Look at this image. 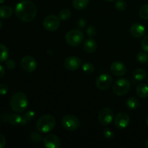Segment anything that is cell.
<instances>
[{
  "mask_svg": "<svg viewBox=\"0 0 148 148\" xmlns=\"http://www.w3.org/2000/svg\"><path fill=\"white\" fill-rule=\"evenodd\" d=\"M83 48L84 50L87 53H94L97 50L98 45H97V43L95 42V40L92 39V38H89L86 39L85 40V42H84Z\"/></svg>",
  "mask_w": 148,
  "mask_h": 148,
  "instance_id": "2e32d148",
  "label": "cell"
},
{
  "mask_svg": "<svg viewBox=\"0 0 148 148\" xmlns=\"http://www.w3.org/2000/svg\"><path fill=\"white\" fill-rule=\"evenodd\" d=\"M136 93L141 98H148V85L145 83L140 84L136 88Z\"/></svg>",
  "mask_w": 148,
  "mask_h": 148,
  "instance_id": "e0dca14e",
  "label": "cell"
},
{
  "mask_svg": "<svg viewBox=\"0 0 148 148\" xmlns=\"http://www.w3.org/2000/svg\"><path fill=\"white\" fill-rule=\"evenodd\" d=\"M126 105L130 109H137L140 106V101L134 97H130L126 101Z\"/></svg>",
  "mask_w": 148,
  "mask_h": 148,
  "instance_id": "7402d4cb",
  "label": "cell"
},
{
  "mask_svg": "<svg viewBox=\"0 0 148 148\" xmlns=\"http://www.w3.org/2000/svg\"><path fill=\"white\" fill-rule=\"evenodd\" d=\"M5 65L6 67L10 70L14 69L16 67V63L13 59H7L5 61Z\"/></svg>",
  "mask_w": 148,
  "mask_h": 148,
  "instance_id": "d6a6232c",
  "label": "cell"
},
{
  "mask_svg": "<svg viewBox=\"0 0 148 148\" xmlns=\"http://www.w3.org/2000/svg\"><path fill=\"white\" fill-rule=\"evenodd\" d=\"M6 145V139L1 134H0V148H4Z\"/></svg>",
  "mask_w": 148,
  "mask_h": 148,
  "instance_id": "8d00e7d4",
  "label": "cell"
},
{
  "mask_svg": "<svg viewBox=\"0 0 148 148\" xmlns=\"http://www.w3.org/2000/svg\"><path fill=\"white\" fill-rule=\"evenodd\" d=\"M104 137L108 140H112L114 137V132L112 130L109 128H105L103 132Z\"/></svg>",
  "mask_w": 148,
  "mask_h": 148,
  "instance_id": "1f68e13d",
  "label": "cell"
},
{
  "mask_svg": "<svg viewBox=\"0 0 148 148\" xmlns=\"http://www.w3.org/2000/svg\"><path fill=\"white\" fill-rule=\"evenodd\" d=\"M8 121L11 125L13 126H18L22 125L23 122V117L22 116L19 115L17 114H12L9 116Z\"/></svg>",
  "mask_w": 148,
  "mask_h": 148,
  "instance_id": "ffe728a7",
  "label": "cell"
},
{
  "mask_svg": "<svg viewBox=\"0 0 148 148\" xmlns=\"http://www.w3.org/2000/svg\"><path fill=\"white\" fill-rule=\"evenodd\" d=\"M145 146H146V147H147V148H148V139H147V142H146V144H145Z\"/></svg>",
  "mask_w": 148,
  "mask_h": 148,
  "instance_id": "ab89813d",
  "label": "cell"
},
{
  "mask_svg": "<svg viewBox=\"0 0 148 148\" xmlns=\"http://www.w3.org/2000/svg\"><path fill=\"white\" fill-rule=\"evenodd\" d=\"M114 120V124L116 127L119 130H123L128 127L130 124V119L128 114L126 113H119L115 116Z\"/></svg>",
  "mask_w": 148,
  "mask_h": 148,
  "instance_id": "8fae6325",
  "label": "cell"
},
{
  "mask_svg": "<svg viewBox=\"0 0 148 148\" xmlns=\"http://www.w3.org/2000/svg\"><path fill=\"white\" fill-rule=\"evenodd\" d=\"M9 51L5 45L0 43V62H4L8 59Z\"/></svg>",
  "mask_w": 148,
  "mask_h": 148,
  "instance_id": "603a6c76",
  "label": "cell"
},
{
  "mask_svg": "<svg viewBox=\"0 0 148 148\" xmlns=\"http://www.w3.org/2000/svg\"><path fill=\"white\" fill-rule=\"evenodd\" d=\"M147 127H148V116H147Z\"/></svg>",
  "mask_w": 148,
  "mask_h": 148,
  "instance_id": "7bdbcfd3",
  "label": "cell"
},
{
  "mask_svg": "<svg viewBox=\"0 0 148 148\" xmlns=\"http://www.w3.org/2000/svg\"><path fill=\"white\" fill-rule=\"evenodd\" d=\"M61 25V20L59 17L54 14H50L45 17L43 22L44 29L50 32L56 31L59 29Z\"/></svg>",
  "mask_w": 148,
  "mask_h": 148,
  "instance_id": "52a82bcc",
  "label": "cell"
},
{
  "mask_svg": "<svg viewBox=\"0 0 148 148\" xmlns=\"http://www.w3.org/2000/svg\"><path fill=\"white\" fill-rule=\"evenodd\" d=\"M85 39V36L80 30L73 29L66 33L65 36V40L69 46L77 47L82 44Z\"/></svg>",
  "mask_w": 148,
  "mask_h": 148,
  "instance_id": "277c9868",
  "label": "cell"
},
{
  "mask_svg": "<svg viewBox=\"0 0 148 148\" xmlns=\"http://www.w3.org/2000/svg\"><path fill=\"white\" fill-rule=\"evenodd\" d=\"M30 138L32 142L36 143H38L41 142L42 140H43L41 134L39 132H32L30 134Z\"/></svg>",
  "mask_w": 148,
  "mask_h": 148,
  "instance_id": "d4e9b609",
  "label": "cell"
},
{
  "mask_svg": "<svg viewBox=\"0 0 148 148\" xmlns=\"http://www.w3.org/2000/svg\"><path fill=\"white\" fill-rule=\"evenodd\" d=\"M71 17V12L69 9H64L60 11L59 14V17L62 20H66Z\"/></svg>",
  "mask_w": 148,
  "mask_h": 148,
  "instance_id": "4316f807",
  "label": "cell"
},
{
  "mask_svg": "<svg viewBox=\"0 0 148 148\" xmlns=\"http://www.w3.org/2000/svg\"><path fill=\"white\" fill-rule=\"evenodd\" d=\"M114 119V114L112 110L110 108L106 107L102 108L98 113V119L101 125L103 127L109 125Z\"/></svg>",
  "mask_w": 148,
  "mask_h": 148,
  "instance_id": "ba28073f",
  "label": "cell"
},
{
  "mask_svg": "<svg viewBox=\"0 0 148 148\" xmlns=\"http://www.w3.org/2000/svg\"><path fill=\"white\" fill-rule=\"evenodd\" d=\"M62 124L64 128L68 131H75L79 128L80 121L79 119L72 114L65 115L62 118Z\"/></svg>",
  "mask_w": 148,
  "mask_h": 148,
  "instance_id": "8992f818",
  "label": "cell"
},
{
  "mask_svg": "<svg viewBox=\"0 0 148 148\" xmlns=\"http://www.w3.org/2000/svg\"><path fill=\"white\" fill-rule=\"evenodd\" d=\"M90 0H72V6L77 10H83L88 7Z\"/></svg>",
  "mask_w": 148,
  "mask_h": 148,
  "instance_id": "d6986e66",
  "label": "cell"
},
{
  "mask_svg": "<svg viewBox=\"0 0 148 148\" xmlns=\"http://www.w3.org/2000/svg\"><path fill=\"white\" fill-rule=\"evenodd\" d=\"M127 7V2L124 0H117L115 3V7L118 11H124Z\"/></svg>",
  "mask_w": 148,
  "mask_h": 148,
  "instance_id": "f546056e",
  "label": "cell"
},
{
  "mask_svg": "<svg viewBox=\"0 0 148 148\" xmlns=\"http://www.w3.org/2000/svg\"><path fill=\"white\" fill-rule=\"evenodd\" d=\"M86 25H87V22H86V20H85V19L82 18V19H79V20H78L77 27H79V28L80 29L84 28V27L86 26Z\"/></svg>",
  "mask_w": 148,
  "mask_h": 148,
  "instance_id": "d590c367",
  "label": "cell"
},
{
  "mask_svg": "<svg viewBox=\"0 0 148 148\" xmlns=\"http://www.w3.org/2000/svg\"><path fill=\"white\" fill-rule=\"evenodd\" d=\"M113 83V78L109 74H101L97 77L95 85L101 90H108Z\"/></svg>",
  "mask_w": 148,
  "mask_h": 148,
  "instance_id": "9c48e42d",
  "label": "cell"
},
{
  "mask_svg": "<svg viewBox=\"0 0 148 148\" xmlns=\"http://www.w3.org/2000/svg\"><path fill=\"white\" fill-rule=\"evenodd\" d=\"M141 47L145 52L148 53V35L146 36L142 40Z\"/></svg>",
  "mask_w": 148,
  "mask_h": 148,
  "instance_id": "836d02e7",
  "label": "cell"
},
{
  "mask_svg": "<svg viewBox=\"0 0 148 148\" xmlns=\"http://www.w3.org/2000/svg\"><path fill=\"white\" fill-rule=\"evenodd\" d=\"M14 11L17 17L21 21L24 23H30L36 18L37 7L33 1L23 0L16 5Z\"/></svg>",
  "mask_w": 148,
  "mask_h": 148,
  "instance_id": "6da1fadb",
  "label": "cell"
},
{
  "mask_svg": "<svg viewBox=\"0 0 148 148\" xmlns=\"http://www.w3.org/2000/svg\"><path fill=\"white\" fill-rule=\"evenodd\" d=\"M4 2V0H0V4H2Z\"/></svg>",
  "mask_w": 148,
  "mask_h": 148,
  "instance_id": "60d3db41",
  "label": "cell"
},
{
  "mask_svg": "<svg viewBox=\"0 0 148 148\" xmlns=\"http://www.w3.org/2000/svg\"><path fill=\"white\" fill-rule=\"evenodd\" d=\"M64 66L69 71H75L79 69L81 66V60L79 58L75 56L66 57L64 61Z\"/></svg>",
  "mask_w": 148,
  "mask_h": 148,
  "instance_id": "30bf717a",
  "label": "cell"
},
{
  "mask_svg": "<svg viewBox=\"0 0 148 148\" xmlns=\"http://www.w3.org/2000/svg\"><path fill=\"white\" fill-rule=\"evenodd\" d=\"M82 70L86 74H92L95 70V67L92 64L90 63V62H85L82 65Z\"/></svg>",
  "mask_w": 148,
  "mask_h": 148,
  "instance_id": "484cf974",
  "label": "cell"
},
{
  "mask_svg": "<svg viewBox=\"0 0 148 148\" xmlns=\"http://www.w3.org/2000/svg\"><path fill=\"white\" fill-rule=\"evenodd\" d=\"M12 8L10 6L4 5L0 7V18L7 19L12 15Z\"/></svg>",
  "mask_w": 148,
  "mask_h": 148,
  "instance_id": "ac0fdd59",
  "label": "cell"
},
{
  "mask_svg": "<svg viewBox=\"0 0 148 148\" xmlns=\"http://www.w3.org/2000/svg\"><path fill=\"white\" fill-rule=\"evenodd\" d=\"M133 78L137 81L144 80L147 77V73L143 69H136L132 73Z\"/></svg>",
  "mask_w": 148,
  "mask_h": 148,
  "instance_id": "44dd1931",
  "label": "cell"
},
{
  "mask_svg": "<svg viewBox=\"0 0 148 148\" xmlns=\"http://www.w3.org/2000/svg\"><path fill=\"white\" fill-rule=\"evenodd\" d=\"M139 15L143 20H148V4H145L140 8Z\"/></svg>",
  "mask_w": 148,
  "mask_h": 148,
  "instance_id": "83f0119b",
  "label": "cell"
},
{
  "mask_svg": "<svg viewBox=\"0 0 148 148\" xmlns=\"http://www.w3.org/2000/svg\"><path fill=\"white\" fill-rule=\"evenodd\" d=\"M2 25H3V23H2V22H1V20H0V28H1V27H2Z\"/></svg>",
  "mask_w": 148,
  "mask_h": 148,
  "instance_id": "f35d334b",
  "label": "cell"
},
{
  "mask_svg": "<svg viewBox=\"0 0 148 148\" xmlns=\"http://www.w3.org/2000/svg\"><path fill=\"white\" fill-rule=\"evenodd\" d=\"M4 74H5V69H4V68L3 67L2 65L0 64V79L4 77Z\"/></svg>",
  "mask_w": 148,
  "mask_h": 148,
  "instance_id": "74e56055",
  "label": "cell"
},
{
  "mask_svg": "<svg viewBox=\"0 0 148 148\" xmlns=\"http://www.w3.org/2000/svg\"><path fill=\"white\" fill-rule=\"evenodd\" d=\"M111 72L116 77H121L127 72V67L119 61L114 62L111 65Z\"/></svg>",
  "mask_w": 148,
  "mask_h": 148,
  "instance_id": "5bb4252c",
  "label": "cell"
},
{
  "mask_svg": "<svg viewBox=\"0 0 148 148\" xmlns=\"http://www.w3.org/2000/svg\"><path fill=\"white\" fill-rule=\"evenodd\" d=\"M10 105L14 112L23 113L28 106V98L24 92H15L10 99Z\"/></svg>",
  "mask_w": 148,
  "mask_h": 148,
  "instance_id": "7a4b0ae2",
  "label": "cell"
},
{
  "mask_svg": "<svg viewBox=\"0 0 148 148\" xmlns=\"http://www.w3.org/2000/svg\"><path fill=\"white\" fill-rule=\"evenodd\" d=\"M43 144L47 148H59L61 145V141L59 137L53 134H48L43 138Z\"/></svg>",
  "mask_w": 148,
  "mask_h": 148,
  "instance_id": "4fadbf2b",
  "label": "cell"
},
{
  "mask_svg": "<svg viewBox=\"0 0 148 148\" xmlns=\"http://www.w3.org/2000/svg\"><path fill=\"white\" fill-rule=\"evenodd\" d=\"M105 1H115V0H105Z\"/></svg>",
  "mask_w": 148,
  "mask_h": 148,
  "instance_id": "b9f144b4",
  "label": "cell"
},
{
  "mask_svg": "<svg viewBox=\"0 0 148 148\" xmlns=\"http://www.w3.org/2000/svg\"><path fill=\"white\" fill-rule=\"evenodd\" d=\"M131 88V83L126 78L119 79L113 85V92L117 96H123L128 93Z\"/></svg>",
  "mask_w": 148,
  "mask_h": 148,
  "instance_id": "5b68a950",
  "label": "cell"
},
{
  "mask_svg": "<svg viewBox=\"0 0 148 148\" xmlns=\"http://www.w3.org/2000/svg\"><path fill=\"white\" fill-rule=\"evenodd\" d=\"M147 81H148V77H147Z\"/></svg>",
  "mask_w": 148,
  "mask_h": 148,
  "instance_id": "ee69618b",
  "label": "cell"
},
{
  "mask_svg": "<svg viewBox=\"0 0 148 148\" xmlns=\"http://www.w3.org/2000/svg\"><path fill=\"white\" fill-rule=\"evenodd\" d=\"M22 117H23L22 125H25V124H27L28 121H31V120H33V119L35 118V112L34 111H31V110H30V111H27L25 114H23V115L22 116Z\"/></svg>",
  "mask_w": 148,
  "mask_h": 148,
  "instance_id": "cb8c5ba5",
  "label": "cell"
},
{
  "mask_svg": "<svg viewBox=\"0 0 148 148\" xmlns=\"http://www.w3.org/2000/svg\"><path fill=\"white\" fill-rule=\"evenodd\" d=\"M136 59L139 63L145 64L148 62V55L144 52H140L139 53H137Z\"/></svg>",
  "mask_w": 148,
  "mask_h": 148,
  "instance_id": "f1b7e54d",
  "label": "cell"
},
{
  "mask_svg": "<svg viewBox=\"0 0 148 148\" xmlns=\"http://www.w3.org/2000/svg\"><path fill=\"white\" fill-rule=\"evenodd\" d=\"M9 90V88L5 84H0V95H4L7 93Z\"/></svg>",
  "mask_w": 148,
  "mask_h": 148,
  "instance_id": "e575fe53",
  "label": "cell"
},
{
  "mask_svg": "<svg viewBox=\"0 0 148 148\" xmlns=\"http://www.w3.org/2000/svg\"><path fill=\"white\" fill-rule=\"evenodd\" d=\"M56 119L50 114H46L40 117L36 123V128L39 132L48 133L53 130L56 126Z\"/></svg>",
  "mask_w": 148,
  "mask_h": 148,
  "instance_id": "3957f363",
  "label": "cell"
},
{
  "mask_svg": "<svg viewBox=\"0 0 148 148\" xmlns=\"http://www.w3.org/2000/svg\"><path fill=\"white\" fill-rule=\"evenodd\" d=\"M145 32V26L140 23H134L130 27V34L135 38L143 37Z\"/></svg>",
  "mask_w": 148,
  "mask_h": 148,
  "instance_id": "9a60e30c",
  "label": "cell"
},
{
  "mask_svg": "<svg viewBox=\"0 0 148 148\" xmlns=\"http://www.w3.org/2000/svg\"><path fill=\"white\" fill-rule=\"evenodd\" d=\"M87 35L89 38H93L97 35V28L93 25H90L87 28Z\"/></svg>",
  "mask_w": 148,
  "mask_h": 148,
  "instance_id": "4dcf8cb0",
  "label": "cell"
},
{
  "mask_svg": "<svg viewBox=\"0 0 148 148\" xmlns=\"http://www.w3.org/2000/svg\"><path fill=\"white\" fill-rule=\"evenodd\" d=\"M21 66L27 72H33L36 70L37 64L34 57L31 56H25L21 59Z\"/></svg>",
  "mask_w": 148,
  "mask_h": 148,
  "instance_id": "7c38bea8",
  "label": "cell"
}]
</instances>
